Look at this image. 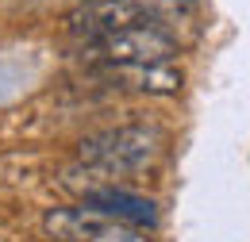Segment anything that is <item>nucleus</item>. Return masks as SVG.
<instances>
[{
  "label": "nucleus",
  "mask_w": 250,
  "mask_h": 242,
  "mask_svg": "<svg viewBox=\"0 0 250 242\" xmlns=\"http://www.w3.org/2000/svg\"><path fill=\"white\" fill-rule=\"evenodd\" d=\"M188 0H85L69 12V27L85 39H100L127 27H158L169 16H181Z\"/></svg>",
  "instance_id": "nucleus-1"
},
{
  "label": "nucleus",
  "mask_w": 250,
  "mask_h": 242,
  "mask_svg": "<svg viewBox=\"0 0 250 242\" xmlns=\"http://www.w3.org/2000/svg\"><path fill=\"white\" fill-rule=\"evenodd\" d=\"M162 150V131L158 127H116V131H100L93 139L81 142V161L96 165L104 173H131L150 165Z\"/></svg>",
  "instance_id": "nucleus-2"
},
{
  "label": "nucleus",
  "mask_w": 250,
  "mask_h": 242,
  "mask_svg": "<svg viewBox=\"0 0 250 242\" xmlns=\"http://www.w3.org/2000/svg\"><path fill=\"white\" fill-rule=\"evenodd\" d=\"M89 58L96 65H166L177 58V39L162 27H127L93 39Z\"/></svg>",
  "instance_id": "nucleus-3"
},
{
  "label": "nucleus",
  "mask_w": 250,
  "mask_h": 242,
  "mask_svg": "<svg viewBox=\"0 0 250 242\" xmlns=\"http://www.w3.org/2000/svg\"><path fill=\"white\" fill-rule=\"evenodd\" d=\"M85 208L108 215V219H116V223L139 227V231L158 223V204L150 200V196H135V192H127V188H112V184L85 192Z\"/></svg>",
  "instance_id": "nucleus-4"
},
{
  "label": "nucleus",
  "mask_w": 250,
  "mask_h": 242,
  "mask_svg": "<svg viewBox=\"0 0 250 242\" xmlns=\"http://www.w3.org/2000/svg\"><path fill=\"white\" fill-rule=\"evenodd\" d=\"M104 77H112L120 89L135 92H177L181 89V69L166 65H100Z\"/></svg>",
  "instance_id": "nucleus-5"
},
{
  "label": "nucleus",
  "mask_w": 250,
  "mask_h": 242,
  "mask_svg": "<svg viewBox=\"0 0 250 242\" xmlns=\"http://www.w3.org/2000/svg\"><path fill=\"white\" fill-rule=\"evenodd\" d=\"M85 242H146V235L139 227H127V223H116V219L100 215V223L93 227V235Z\"/></svg>",
  "instance_id": "nucleus-6"
}]
</instances>
